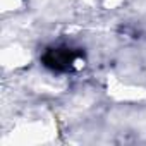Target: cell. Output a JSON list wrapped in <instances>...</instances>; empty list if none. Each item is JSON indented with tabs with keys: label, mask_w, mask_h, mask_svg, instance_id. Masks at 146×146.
I'll return each instance as SVG.
<instances>
[{
	"label": "cell",
	"mask_w": 146,
	"mask_h": 146,
	"mask_svg": "<svg viewBox=\"0 0 146 146\" xmlns=\"http://www.w3.org/2000/svg\"><path fill=\"white\" fill-rule=\"evenodd\" d=\"M76 55L72 50H67V48H53V50H48L43 57V62L46 67L50 69H55V70H65L72 65Z\"/></svg>",
	"instance_id": "1"
}]
</instances>
